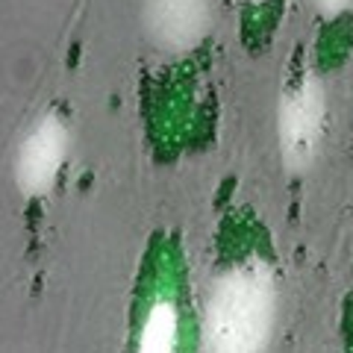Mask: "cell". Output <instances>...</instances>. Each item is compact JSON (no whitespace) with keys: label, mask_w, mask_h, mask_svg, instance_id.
Returning <instances> with one entry per match:
<instances>
[{"label":"cell","mask_w":353,"mask_h":353,"mask_svg":"<svg viewBox=\"0 0 353 353\" xmlns=\"http://www.w3.org/2000/svg\"><path fill=\"white\" fill-rule=\"evenodd\" d=\"M277 324V277L259 256L215 277L203 306V353H265Z\"/></svg>","instance_id":"6da1fadb"},{"label":"cell","mask_w":353,"mask_h":353,"mask_svg":"<svg viewBox=\"0 0 353 353\" xmlns=\"http://www.w3.org/2000/svg\"><path fill=\"white\" fill-rule=\"evenodd\" d=\"M327 130V85L315 71L283 94L277 109L280 159L289 174H306L315 165Z\"/></svg>","instance_id":"7a4b0ae2"},{"label":"cell","mask_w":353,"mask_h":353,"mask_svg":"<svg viewBox=\"0 0 353 353\" xmlns=\"http://www.w3.org/2000/svg\"><path fill=\"white\" fill-rule=\"evenodd\" d=\"M68 153V127L57 115H44L21 141L15 162V183L27 197L48 194L59 176Z\"/></svg>","instance_id":"3957f363"},{"label":"cell","mask_w":353,"mask_h":353,"mask_svg":"<svg viewBox=\"0 0 353 353\" xmlns=\"http://www.w3.org/2000/svg\"><path fill=\"white\" fill-rule=\"evenodd\" d=\"M215 0H148L145 27L159 50L189 53L206 39Z\"/></svg>","instance_id":"277c9868"},{"label":"cell","mask_w":353,"mask_h":353,"mask_svg":"<svg viewBox=\"0 0 353 353\" xmlns=\"http://www.w3.org/2000/svg\"><path fill=\"white\" fill-rule=\"evenodd\" d=\"M176 341H180V315L168 297H162L148 309L136 353H176Z\"/></svg>","instance_id":"5b68a950"},{"label":"cell","mask_w":353,"mask_h":353,"mask_svg":"<svg viewBox=\"0 0 353 353\" xmlns=\"http://www.w3.org/2000/svg\"><path fill=\"white\" fill-rule=\"evenodd\" d=\"M312 3L324 18H339L353 6V0H312Z\"/></svg>","instance_id":"8992f818"},{"label":"cell","mask_w":353,"mask_h":353,"mask_svg":"<svg viewBox=\"0 0 353 353\" xmlns=\"http://www.w3.org/2000/svg\"><path fill=\"white\" fill-rule=\"evenodd\" d=\"M248 3H265V0H248Z\"/></svg>","instance_id":"52a82bcc"}]
</instances>
